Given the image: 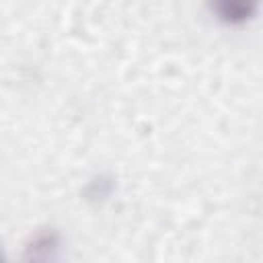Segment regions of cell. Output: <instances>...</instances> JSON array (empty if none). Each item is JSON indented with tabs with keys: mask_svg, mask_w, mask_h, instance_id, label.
Listing matches in <instances>:
<instances>
[{
	"mask_svg": "<svg viewBox=\"0 0 263 263\" xmlns=\"http://www.w3.org/2000/svg\"><path fill=\"white\" fill-rule=\"evenodd\" d=\"M212 10L228 25H242L257 12L259 0H210Z\"/></svg>",
	"mask_w": 263,
	"mask_h": 263,
	"instance_id": "obj_1",
	"label": "cell"
}]
</instances>
